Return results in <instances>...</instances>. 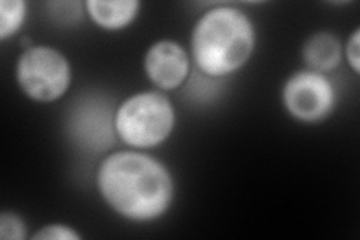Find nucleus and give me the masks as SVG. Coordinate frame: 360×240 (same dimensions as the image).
Segmentation results:
<instances>
[{
    "label": "nucleus",
    "instance_id": "nucleus-1",
    "mask_svg": "<svg viewBox=\"0 0 360 240\" xmlns=\"http://www.w3.org/2000/svg\"><path fill=\"white\" fill-rule=\"evenodd\" d=\"M96 188L112 212L135 224L162 218L176 196L170 168L148 152L134 149H122L103 158L96 170Z\"/></svg>",
    "mask_w": 360,
    "mask_h": 240
},
{
    "label": "nucleus",
    "instance_id": "nucleus-2",
    "mask_svg": "<svg viewBox=\"0 0 360 240\" xmlns=\"http://www.w3.org/2000/svg\"><path fill=\"white\" fill-rule=\"evenodd\" d=\"M257 47L252 18L240 8L218 5L206 9L191 32L189 54L194 70L224 80L251 61Z\"/></svg>",
    "mask_w": 360,
    "mask_h": 240
},
{
    "label": "nucleus",
    "instance_id": "nucleus-3",
    "mask_svg": "<svg viewBox=\"0 0 360 240\" xmlns=\"http://www.w3.org/2000/svg\"><path fill=\"white\" fill-rule=\"evenodd\" d=\"M176 128L173 101L161 90H141L123 99L115 111L117 140L148 152L164 144Z\"/></svg>",
    "mask_w": 360,
    "mask_h": 240
},
{
    "label": "nucleus",
    "instance_id": "nucleus-4",
    "mask_svg": "<svg viewBox=\"0 0 360 240\" xmlns=\"http://www.w3.org/2000/svg\"><path fill=\"white\" fill-rule=\"evenodd\" d=\"M15 80L26 98L38 104L62 99L72 84V66L63 51L47 44L25 49L17 59Z\"/></svg>",
    "mask_w": 360,
    "mask_h": 240
},
{
    "label": "nucleus",
    "instance_id": "nucleus-5",
    "mask_svg": "<svg viewBox=\"0 0 360 240\" xmlns=\"http://www.w3.org/2000/svg\"><path fill=\"white\" fill-rule=\"evenodd\" d=\"M281 101L291 119L317 125L328 120L336 110L338 92L329 75L305 68L285 80Z\"/></svg>",
    "mask_w": 360,
    "mask_h": 240
},
{
    "label": "nucleus",
    "instance_id": "nucleus-6",
    "mask_svg": "<svg viewBox=\"0 0 360 240\" xmlns=\"http://www.w3.org/2000/svg\"><path fill=\"white\" fill-rule=\"evenodd\" d=\"M112 102L103 96H86L78 101L68 118L71 140L89 153H104L116 143Z\"/></svg>",
    "mask_w": 360,
    "mask_h": 240
},
{
    "label": "nucleus",
    "instance_id": "nucleus-7",
    "mask_svg": "<svg viewBox=\"0 0 360 240\" xmlns=\"http://www.w3.org/2000/svg\"><path fill=\"white\" fill-rule=\"evenodd\" d=\"M143 70L156 90L173 92L186 84L193 72V59L180 42L160 39L146 50Z\"/></svg>",
    "mask_w": 360,
    "mask_h": 240
},
{
    "label": "nucleus",
    "instance_id": "nucleus-8",
    "mask_svg": "<svg viewBox=\"0 0 360 240\" xmlns=\"http://www.w3.org/2000/svg\"><path fill=\"white\" fill-rule=\"evenodd\" d=\"M302 59L307 70L328 75L342 63V42L332 32H315L302 45Z\"/></svg>",
    "mask_w": 360,
    "mask_h": 240
},
{
    "label": "nucleus",
    "instance_id": "nucleus-9",
    "mask_svg": "<svg viewBox=\"0 0 360 240\" xmlns=\"http://www.w3.org/2000/svg\"><path fill=\"white\" fill-rule=\"evenodd\" d=\"M86 15L99 29L119 32L137 20L141 4L139 0H86Z\"/></svg>",
    "mask_w": 360,
    "mask_h": 240
},
{
    "label": "nucleus",
    "instance_id": "nucleus-10",
    "mask_svg": "<svg viewBox=\"0 0 360 240\" xmlns=\"http://www.w3.org/2000/svg\"><path fill=\"white\" fill-rule=\"evenodd\" d=\"M29 5L25 0H2L0 2V41L15 37L27 18Z\"/></svg>",
    "mask_w": 360,
    "mask_h": 240
},
{
    "label": "nucleus",
    "instance_id": "nucleus-11",
    "mask_svg": "<svg viewBox=\"0 0 360 240\" xmlns=\"http://www.w3.org/2000/svg\"><path fill=\"white\" fill-rule=\"evenodd\" d=\"M50 15L56 23H60L63 26H72L80 23L84 15L86 9L83 2H50L47 4Z\"/></svg>",
    "mask_w": 360,
    "mask_h": 240
},
{
    "label": "nucleus",
    "instance_id": "nucleus-12",
    "mask_svg": "<svg viewBox=\"0 0 360 240\" xmlns=\"http://www.w3.org/2000/svg\"><path fill=\"white\" fill-rule=\"evenodd\" d=\"M27 230V222L21 215L13 210H4L0 213V239L2 240H25Z\"/></svg>",
    "mask_w": 360,
    "mask_h": 240
},
{
    "label": "nucleus",
    "instance_id": "nucleus-13",
    "mask_svg": "<svg viewBox=\"0 0 360 240\" xmlns=\"http://www.w3.org/2000/svg\"><path fill=\"white\" fill-rule=\"evenodd\" d=\"M33 240H82V234L74 227L63 222H51L41 227L32 236Z\"/></svg>",
    "mask_w": 360,
    "mask_h": 240
},
{
    "label": "nucleus",
    "instance_id": "nucleus-14",
    "mask_svg": "<svg viewBox=\"0 0 360 240\" xmlns=\"http://www.w3.org/2000/svg\"><path fill=\"white\" fill-rule=\"evenodd\" d=\"M342 50L350 70L356 75H359L360 74V29L359 27H356L352 35L348 37L345 45H342Z\"/></svg>",
    "mask_w": 360,
    "mask_h": 240
}]
</instances>
